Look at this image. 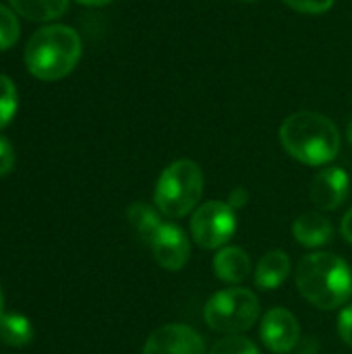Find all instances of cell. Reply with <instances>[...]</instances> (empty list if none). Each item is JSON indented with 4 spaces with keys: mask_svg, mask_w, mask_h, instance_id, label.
<instances>
[{
    "mask_svg": "<svg viewBox=\"0 0 352 354\" xmlns=\"http://www.w3.org/2000/svg\"><path fill=\"white\" fill-rule=\"evenodd\" d=\"M295 280L303 299L324 311L342 307L352 295L351 268L332 253L305 255L297 266Z\"/></svg>",
    "mask_w": 352,
    "mask_h": 354,
    "instance_id": "obj_1",
    "label": "cell"
},
{
    "mask_svg": "<svg viewBox=\"0 0 352 354\" xmlns=\"http://www.w3.org/2000/svg\"><path fill=\"white\" fill-rule=\"evenodd\" d=\"M282 147L301 164L324 166L340 151L338 127L317 112H295L280 127Z\"/></svg>",
    "mask_w": 352,
    "mask_h": 354,
    "instance_id": "obj_2",
    "label": "cell"
},
{
    "mask_svg": "<svg viewBox=\"0 0 352 354\" xmlns=\"http://www.w3.org/2000/svg\"><path fill=\"white\" fill-rule=\"evenodd\" d=\"M81 37L68 25H46L25 46V66L39 81H58L73 73L81 58Z\"/></svg>",
    "mask_w": 352,
    "mask_h": 354,
    "instance_id": "obj_3",
    "label": "cell"
},
{
    "mask_svg": "<svg viewBox=\"0 0 352 354\" xmlns=\"http://www.w3.org/2000/svg\"><path fill=\"white\" fill-rule=\"evenodd\" d=\"M203 195V170L193 160L172 162L158 178L154 203L166 218L178 220L191 214Z\"/></svg>",
    "mask_w": 352,
    "mask_h": 354,
    "instance_id": "obj_4",
    "label": "cell"
},
{
    "mask_svg": "<svg viewBox=\"0 0 352 354\" xmlns=\"http://www.w3.org/2000/svg\"><path fill=\"white\" fill-rule=\"evenodd\" d=\"M203 319L214 332L243 334L259 319V299L249 288H224L205 303Z\"/></svg>",
    "mask_w": 352,
    "mask_h": 354,
    "instance_id": "obj_5",
    "label": "cell"
},
{
    "mask_svg": "<svg viewBox=\"0 0 352 354\" xmlns=\"http://www.w3.org/2000/svg\"><path fill=\"white\" fill-rule=\"evenodd\" d=\"M237 232V209L226 201L201 203L191 216V236L201 249H222Z\"/></svg>",
    "mask_w": 352,
    "mask_h": 354,
    "instance_id": "obj_6",
    "label": "cell"
},
{
    "mask_svg": "<svg viewBox=\"0 0 352 354\" xmlns=\"http://www.w3.org/2000/svg\"><path fill=\"white\" fill-rule=\"evenodd\" d=\"M141 354H207L203 338L185 324H168L149 334Z\"/></svg>",
    "mask_w": 352,
    "mask_h": 354,
    "instance_id": "obj_7",
    "label": "cell"
},
{
    "mask_svg": "<svg viewBox=\"0 0 352 354\" xmlns=\"http://www.w3.org/2000/svg\"><path fill=\"white\" fill-rule=\"evenodd\" d=\"M259 334L263 344L274 354L293 353L301 342V326L284 307H274L263 315Z\"/></svg>",
    "mask_w": 352,
    "mask_h": 354,
    "instance_id": "obj_8",
    "label": "cell"
},
{
    "mask_svg": "<svg viewBox=\"0 0 352 354\" xmlns=\"http://www.w3.org/2000/svg\"><path fill=\"white\" fill-rule=\"evenodd\" d=\"M154 251V259L160 268L168 272H178L187 266L191 255V243L187 234L176 224H162L156 232L154 241L149 243Z\"/></svg>",
    "mask_w": 352,
    "mask_h": 354,
    "instance_id": "obj_9",
    "label": "cell"
},
{
    "mask_svg": "<svg viewBox=\"0 0 352 354\" xmlns=\"http://www.w3.org/2000/svg\"><path fill=\"white\" fill-rule=\"evenodd\" d=\"M351 193V178L346 170L330 166L319 170L311 180V201L326 212L338 209Z\"/></svg>",
    "mask_w": 352,
    "mask_h": 354,
    "instance_id": "obj_10",
    "label": "cell"
},
{
    "mask_svg": "<svg viewBox=\"0 0 352 354\" xmlns=\"http://www.w3.org/2000/svg\"><path fill=\"white\" fill-rule=\"evenodd\" d=\"M214 274L226 284H239L251 276V257L241 247H222L214 257Z\"/></svg>",
    "mask_w": 352,
    "mask_h": 354,
    "instance_id": "obj_11",
    "label": "cell"
},
{
    "mask_svg": "<svg viewBox=\"0 0 352 354\" xmlns=\"http://www.w3.org/2000/svg\"><path fill=\"white\" fill-rule=\"evenodd\" d=\"M332 224L326 216L317 214V212H307L303 216H299L293 224V234L297 239L299 245L315 249V247H324L330 243L332 239Z\"/></svg>",
    "mask_w": 352,
    "mask_h": 354,
    "instance_id": "obj_12",
    "label": "cell"
},
{
    "mask_svg": "<svg viewBox=\"0 0 352 354\" xmlns=\"http://www.w3.org/2000/svg\"><path fill=\"white\" fill-rule=\"evenodd\" d=\"M290 274V257L280 251V249H274L270 253H266L257 268H255V286L261 288V290H276Z\"/></svg>",
    "mask_w": 352,
    "mask_h": 354,
    "instance_id": "obj_13",
    "label": "cell"
},
{
    "mask_svg": "<svg viewBox=\"0 0 352 354\" xmlns=\"http://www.w3.org/2000/svg\"><path fill=\"white\" fill-rule=\"evenodd\" d=\"M17 15L27 21L44 23L62 17L68 8V0H8Z\"/></svg>",
    "mask_w": 352,
    "mask_h": 354,
    "instance_id": "obj_14",
    "label": "cell"
},
{
    "mask_svg": "<svg viewBox=\"0 0 352 354\" xmlns=\"http://www.w3.org/2000/svg\"><path fill=\"white\" fill-rule=\"evenodd\" d=\"M127 220L129 224L133 226V230L139 234L141 241H145L147 245L154 241L156 232L160 230V226L164 224L162 218H160V212H156L151 205L143 203V201H137L129 207L127 212Z\"/></svg>",
    "mask_w": 352,
    "mask_h": 354,
    "instance_id": "obj_15",
    "label": "cell"
},
{
    "mask_svg": "<svg viewBox=\"0 0 352 354\" xmlns=\"http://www.w3.org/2000/svg\"><path fill=\"white\" fill-rule=\"evenodd\" d=\"M33 338V328L25 315L6 313L0 317V340L8 346H25Z\"/></svg>",
    "mask_w": 352,
    "mask_h": 354,
    "instance_id": "obj_16",
    "label": "cell"
},
{
    "mask_svg": "<svg viewBox=\"0 0 352 354\" xmlns=\"http://www.w3.org/2000/svg\"><path fill=\"white\" fill-rule=\"evenodd\" d=\"M17 106H19L17 87L6 75L0 73V129H4L15 118Z\"/></svg>",
    "mask_w": 352,
    "mask_h": 354,
    "instance_id": "obj_17",
    "label": "cell"
},
{
    "mask_svg": "<svg viewBox=\"0 0 352 354\" xmlns=\"http://www.w3.org/2000/svg\"><path fill=\"white\" fill-rule=\"evenodd\" d=\"M19 33H21V27H19L15 12L8 6L0 4V52L15 46L19 39Z\"/></svg>",
    "mask_w": 352,
    "mask_h": 354,
    "instance_id": "obj_18",
    "label": "cell"
},
{
    "mask_svg": "<svg viewBox=\"0 0 352 354\" xmlns=\"http://www.w3.org/2000/svg\"><path fill=\"white\" fill-rule=\"evenodd\" d=\"M210 354H259V351L249 338L237 334V336H226V338L218 340L212 346Z\"/></svg>",
    "mask_w": 352,
    "mask_h": 354,
    "instance_id": "obj_19",
    "label": "cell"
},
{
    "mask_svg": "<svg viewBox=\"0 0 352 354\" xmlns=\"http://www.w3.org/2000/svg\"><path fill=\"white\" fill-rule=\"evenodd\" d=\"M282 2L303 15H324L334 6L336 0H282Z\"/></svg>",
    "mask_w": 352,
    "mask_h": 354,
    "instance_id": "obj_20",
    "label": "cell"
},
{
    "mask_svg": "<svg viewBox=\"0 0 352 354\" xmlns=\"http://www.w3.org/2000/svg\"><path fill=\"white\" fill-rule=\"evenodd\" d=\"M15 168V149L6 137H0V176L10 174Z\"/></svg>",
    "mask_w": 352,
    "mask_h": 354,
    "instance_id": "obj_21",
    "label": "cell"
},
{
    "mask_svg": "<svg viewBox=\"0 0 352 354\" xmlns=\"http://www.w3.org/2000/svg\"><path fill=\"white\" fill-rule=\"evenodd\" d=\"M338 334H340L342 342L352 348V305L344 307L338 317Z\"/></svg>",
    "mask_w": 352,
    "mask_h": 354,
    "instance_id": "obj_22",
    "label": "cell"
},
{
    "mask_svg": "<svg viewBox=\"0 0 352 354\" xmlns=\"http://www.w3.org/2000/svg\"><path fill=\"white\" fill-rule=\"evenodd\" d=\"M232 209H241V207H245L247 203H249V191L245 189V187H237V189H232L230 191V195H228V201H226Z\"/></svg>",
    "mask_w": 352,
    "mask_h": 354,
    "instance_id": "obj_23",
    "label": "cell"
},
{
    "mask_svg": "<svg viewBox=\"0 0 352 354\" xmlns=\"http://www.w3.org/2000/svg\"><path fill=\"white\" fill-rule=\"evenodd\" d=\"M297 351H299V354H317V351H319V342H317L315 338H301Z\"/></svg>",
    "mask_w": 352,
    "mask_h": 354,
    "instance_id": "obj_24",
    "label": "cell"
},
{
    "mask_svg": "<svg viewBox=\"0 0 352 354\" xmlns=\"http://www.w3.org/2000/svg\"><path fill=\"white\" fill-rule=\"evenodd\" d=\"M340 232H342V236L349 241L352 245V207L344 214V218H342V224H340Z\"/></svg>",
    "mask_w": 352,
    "mask_h": 354,
    "instance_id": "obj_25",
    "label": "cell"
},
{
    "mask_svg": "<svg viewBox=\"0 0 352 354\" xmlns=\"http://www.w3.org/2000/svg\"><path fill=\"white\" fill-rule=\"evenodd\" d=\"M79 4H83V6H106V4H110L112 0H77Z\"/></svg>",
    "mask_w": 352,
    "mask_h": 354,
    "instance_id": "obj_26",
    "label": "cell"
},
{
    "mask_svg": "<svg viewBox=\"0 0 352 354\" xmlns=\"http://www.w3.org/2000/svg\"><path fill=\"white\" fill-rule=\"evenodd\" d=\"M2 307H4V297H2V290H0V317L4 315V313H2Z\"/></svg>",
    "mask_w": 352,
    "mask_h": 354,
    "instance_id": "obj_27",
    "label": "cell"
},
{
    "mask_svg": "<svg viewBox=\"0 0 352 354\" xmlns=\"http://www.w3.org/2000/svg\"><path fill=\"white\" fill-rule=\"evenodd\" d=\"M349 141H351V143H352V120H351V122H349Z\"/></svg>",
    "mask_w": 352,
    "mask_h": 354,
    "instance_id": "obj_28",
    "label": "cell"
},
{
    "mask_svg": "<svg viewBox=\"0 0 352 354\" xmlns=\"http://www.w3.org/2000/svg\"><path fill=\"white\" fill-rule=\"evenodd\" d=\"M243 2H255V0H243Z\"/></svg>",
    "mask_w": 352,
    "mask_h": 354,
    "instance_id": "obj_29",
    "label": "cell"
}]
</instances>
